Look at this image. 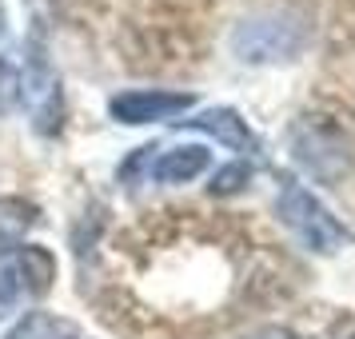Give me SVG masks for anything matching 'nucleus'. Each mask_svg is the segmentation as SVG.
Listing matches in <instances>:
<instances>
[{"instance_id":"6","label":"nucleus","mask_w":355,"mask_h":339,"mask_svg":"<svg viewBox=\"0 0 355 339\" xmlns=\"http://www.w3.org/2000/svg\"><path fill=\"white\" fill-rule=\"evenodd\" d=\"M33 224H36V204L20 200V195H4L0 200V256L20 252Z\"/></svg>"},{"instance_id":"8","label":"nucleus","mask_w":355,"mask_h":339,"mask_svg":"<svg viewBox=\"0 0 355 339\" xmlns=\"http://www.w3.org/2000/svg\"><path fill=\"white\" fill-rule=\"evenodd\" d=\"M17 275H20V288L36 291V295H44L52 288V275H56V263L44 247H20L17 252Z\"/></svg>"},{"instance_id":"11","label":"nucleus","mask_w":355,"mask_h":339,"mask_svg":"<svg viewBox=\"0 0 355 339\" xmlns=\"http://www.w3.org/2000/svg\"><path fill=\"white\" fill-rule=\"evenodd\" d=\"M248 339H295L288 331V327H259V331H252Z\"/></svg>"},{"instance_id":"2","label":"nucleus","mask_w":355,"mask_h":339,"mask_svg":"<svg viewBox=\"0 0 355 339\" xmlns=\"http://www.w3.org/2000/svg\"><path fill=\"white\" fill-rule=\"evenodd\" d=\"M196 104L192 92H168V88H136V92H120L112 96L108 112L120 124H156V120H176Z\"/></svg>"},{"instance_id":"10","label":"nucleus","mask_w":355,"mask_h":339,"mask_svg":"<svg viewBox=\"0 0 355 339\" xmlns=\"http://www.w3.org/2000/svg\"><path fill=\"white\" fill-rule=\"evenodd\" d=\"M248 164H232V168H224L220 176H216V184H211V192H236L240 188V180H248Z\"/></svg>"},{"instance_id":"4","label":"nucleus","mask_w":355,"mask_h":339,"mask_svg":"<svg viewBox=\"0 0 355 339\" xmlns=\"http://www.w3.org/2000/svg\"><path fill=\"white\" fill-rule=\"evenodd\" d=\"M176 124H184V128H200V132H208V136H216L220 144H227L232 152H243V156L259 152L256 132L248 128V120H243V116L236 112V108H204L200 116H192V120H176Z\"/></svg>"},{"instance_id":"9","label":"nucleus","mask_w":355,"mask_h":339,"mask_svg":"<svg viewBox=\"0 0 355 339\" xmlns=\"http://www.w3.org/2000/svg\"><path fill=\"white\" fill-rule=\"evenodd\" d=\"M20 275H17V268L8 263V268H0V315L8 311V307L17 304V295H20Z\"/></svg>"},{"instance_id":"7","label":"nucleus","mask_w":355,"mask_h":339,"mask_svg":"<svg viewBox=\"0 0 355 339\" xmlns=\"http://www.w3.org/2000/svg\"><path fill=\"white\" fill-rule=\"evenodd\" d=\"M4 339H80L76 336V323L64 315H52V311H24L17 320V327Z\"/></svg>"},{"instance_id":"1","label":"nucleus","mask_w":355,"mask_h":339,"mask_svg":"<svg viewBox=\"0 0 355 339\" xmlns=\"http://www.w3.org/2000/svg\"><path fill=\"white\" fill-rule=\"evenodd\" d=\"M275 216L291 227V236H300L304 247L311 252H339L352 243V232L339 224L331 211L323 208L315 195L300 184H284L275 195Z\"/></svg>"},{"instance_id":"3","label":"nucleus","mask_w":355,"mask_h":339,"mask_svg":"<svg viewBox=\"0 0 355 339\" xmlns=\"http://www.w3.org/2000/svg\"><path fill=\"white\" fill-rule=\"evenodd\" d=\"M236 52L240 60H288L291 52H300V36H291L288 17H259L248 20L236 33Z\"/></svg>"},{"instance_id":"5","label":"nucleus","mask_w":355,"mask_h":339,"mask_svg":"<svg viewBox=\"0 0 355 339\" xmlns=\"http://www.w3.org/2000/svg\"><path fill=\"white\" fill-rule=\"evenodd\" d=\"M208 168H211V152L204 144H180L152 164V176L160 184H188L200 172H208Z\"/></svg>"},{"instance_id":"12","label":"nucleus","mask_w":355,"mask_h":339,"mask_svg":"<svg viewBox=\"0 0 355 339\" xmlns=\"http://www.w3.org/2000/svg\"><path fill=\"white\" fill-rule=\"evenodd\" d=\"M0 33H4V4H0Z\"/></svg>"}]
</instances>
